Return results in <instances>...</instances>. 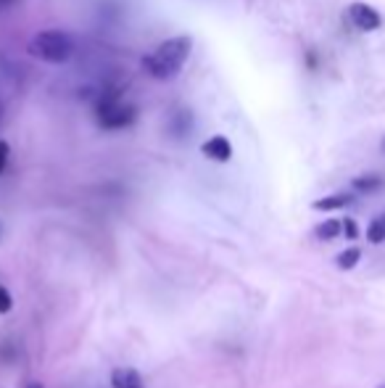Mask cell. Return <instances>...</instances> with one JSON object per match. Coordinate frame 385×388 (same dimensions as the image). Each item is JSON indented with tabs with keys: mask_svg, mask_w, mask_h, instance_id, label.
I'll return each instance as SVG.
<instances>
[{
	"mask_svg": "<svg viewBox=\"0 0 385 388\" xmlns=\"http://www.w3.org/2000/svg\"><path fill=\"white\" fill-rule=\"evenodd\" d=\"M192 50V40L188 35H177L169 37L161 45H156V50L143 59V69L148 72L153 79H175L182 72L185 61Z\"/></svg>",
	"mask_w": 385,
	"mask_h": 388,
	"instance_id": "cell-1",
	"label": "cell"
},
{
	"mask_svg": "<svg viewBox=\"0 0 385 388\" xmlns=\"http://www.w3.org/2000/svg\"><path fill=\"white\" fill-rule=\"evenodd\" d=\"M75 40L72 35L61 30H43L37 32L27 45V53L32 59L45 61V64H66L75 56Z\"/></svg>",
	"mask_w": 385,
	"mask_h": 388,
	"instance_id": "cell-2",
	"label": "cell"
},
{
	"mask_svg": "<svg viewBox=\"0 0 385 388\" xmlns=\"http://www.w3.org/2000/svg\"><path fill=\"white\" fill-rule=\"evenodd\" d=\"M135 117H137L135 106L121 104L117 98H103L98 104V122H101L103 130H124V127L132 124Z\"/></svg>",
	"mask_w": 385,
	"mask_h": 388,
	"instance_id": "cell-3",
	"label": "cell"
},
{
	"mask_svg": "<svg viewBox=\"0 0 385 388\" xmlns=\"http://www.w3.org/2000/svg\"><path fill=\"white\" fill-rule=\"evenodd\" d=\"M348 19H351V24L356 30L362 32H375L380 30V24H383V16L377 14L372 6H367V3H351L348 6Z\"/></svg>",
	"mask_w": 385,
	"mask_h": 388,
	"instance_id": "cell-4",
	"label": "cell"
},
{
	"mask_svg": "<svg viewBox=\"0 0 385 388\" xmlns=\"http://www.w3.org/2000/svg\"><path fill=\"white\" fill-rule=\"evenodd\" d=\"M201 151H204L206 159L217 162V164H227V162L233 159V143H230V137H224V135L208 137L206 143L201 146Z\"/></svg>",
	"mask_w": 385,
	"mask_h": 388,
	"instance_id": "cell-5",
	"label": "cell"
},
{
	"mask_svg": "<svg viewBox=\"0 0 385 388\" xmlns=\"http://www.w3.org/2000/svg\"><path fill=\"white\" fill-rule=\"evenodd\" d=\"M111 386L114 388H146L143 375L137 373L135 367H117L111 373Z\"/></svg>",
	"mask_w": 385,
	"mask_h": 388,
	"instance_id": "cell-6",
	"label": "cell"
},
{
	"mask_svg": "<svg viewBox=\"0 0 385 388\" xmlns=\"http://www.w3.org/2000/svg\"><path fill=\"white\" fill-rule=\"evenodd\" d=\"M351 204H354V195L351 193H333V195L319 198V201H314L311 206L317 211H335V209H346V206H351Z\"/></svg>",
	"mask_w": 385,
	"mask_h": 388,
	"instance_id": "cell-7",
	"label": "cell"
},
{
	"mask_svg": "<svg viewBox=\"0 0 385 388\" xmlns=\"http://www.w3.org/2000/svg\"><path fill=\"white\" fill-rule=\"evenodd\" d=\"M385 185V180L380 175H367V177H356L354 180V191L359 193H375Z\"/></svg>",
	"mask_w": 385,
	"mask_h": 388,
	"instance_id": "cell-8",
	"label": "cell"
},
{
	"mask_svg": "<svg viewBox=\"0 0 385 388\" xmlns=\"http://www.w3.org/2000/svg\"><path fill=\"white\" fill-rule=\"evenodd\" d=\"M343 233V222H338V220H327V222L317 224V230H314V235L319 240H333L338 238Z\"/></svg>",
	"mask_w": 385,
	"mask_h": 388,
	"instance_id": "cell-9",
	"label": "cell"
},
{
	"mask_svg": "<svg viewBox=\"0 0 385 388\" xmlns=\"http://www.w3.org/2000/svg\"><path fill=\"white\" fill-rule=\"evenodd\" d=\"M359 259H362L359 249H346V251L335 256V264H338V269H354L359 264Z\"/></svg>",
	"mask_w": 385,
	"mask_h": 388,
	"instance_id": "cell-10",
	"label": "cell"
},
{
	"mask_svg": "<svg viewBox=\"0 0 385 388\" xmlns=\"http://www.w3.org/2000/svg\"><path fill=\"white\" fill-rule=\"evenodd\" d=\"M367 238L372 243H383L385 240V214H380L377 220H372V224L367 227Z\"/></svg>",
	"mask_w": 385,
	"mask_h": 388,
	"instance_id": "cell-11",
	"label": "cell"
},
{
	"mask_svg": "<svg viewBox=\"0 0 385 388\" xmlns=\"http://www.w3.org/2000/svg\"><path fill=\"white\" fill-rule=\"evenodd\" d=\"M14 309V296L6 285H0V314H8Z\"/></svg>",
	"mask_w": 385,
	"mask_h": 388,
	"instance_id": "cell-12",
	"label": "cell"
},
{
	"mask_svg": "<svg viewBox=\"0 0 385 388\" xmlns=\"http://www.w3.org/2000/svg\"><path fill=\"white\" fill-rule=\"evenodd\" d=\"M343 233H346V238H348V240L359 238V227H356L354 220H343Z\"/></svg>",
	"mask_w": 385,
	"mask_h": 388,
	"instance_id": "cell-13",
	"label": "cell"
},
{
	"mask_svg": "<svg viewBox=\"0 0 385 388\" xmlns=\"http://www.w3.org/2000/svg\"><path fill=\"white\" fill-rule=\"evenodd\" d=\"M8 153H11L8 143H6V140H0V175H3V169H6V164H8Z\"/></svg>",
	"mask_w": 385,
	"mask_h": 388,
	"instance_id": "cell-14",
	"label": "cell"
},
{
	"mask_svg": "<svg viewBox=\"0 0 385 388\" xmlns=\"http://www.w3.org/2000/svg\"><path fill=\"white\" fill-rule=\"evenodd\" d=\"M16 3H19V0H0V14H3V11H8V8H14Z\"/></svg>",
	"mask_w": 385,
	"mask_h": 388,
	"instance_id": "cell-15",
	"label": "cell"
},
{
	"mask_svg": "<svg viewBox=\"0 0 385 388\" xmlns=\"http://www.w3.org/2000/svg\"><path fill=\"white\" fill-rule=\"evenodd\" d=\"M27 388H43V383H30Z\"/></svg>",
	"mask_w": 385,
	"mask_h": 388,
	"instance_id": "cell-16",
	"label": "cell"
},
{
	"mask_svg": "<svg viewBox=\"0 0 385 388\" xmlns=\"http://www.w3.org/2000/svg\"><path fill=\"white\" fill-rule=\"evenodd\" d=\"M380 388H385V386H380Z\"/></svg>",
	"mask_w": 385,
	"mask_h": 388,
	"instance_id": "cell-17",
	"label": "cell"
},
{
	"mask_svg": "<svg viewBox=\"0 0 385 388\" xmlns=\"http://www.w3.org/2000/svg\"><path fill=\"white\" fill-rule=\"evenodd\" d=\"M383 148H385V146H383Z\"/></svg>",
	"mask_w": 385,
	"mask_h": 388,
	"instance_id": "cell-18",
	"label": "cell"
}]
</instances>
